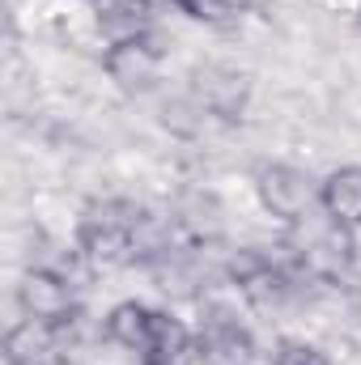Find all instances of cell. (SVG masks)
Segmentation results:
<instances>
[{
    "instance_id": "1",
    "label": "cell",
    "mask_w": 361,
    "mask_h": 365,
    "mask_svg": "<svg viewBox=\"0 0 361 365\" xmlns=\"http://www.w3.org/2000/svg\"><path fill=\"white\" fill-rule=\"evenodd\" d=\"M149 217L132 200H93L77 221V251L93 268H123V264H145L162 242L145 238Z\"/></svg>"
},
{
    "instance_id": "2",
    "label": "cell",
    "mask_w": 361,
    "mask_h": 365,
    "mask_svg": "<svg viewBox=\"0 0 361 365\" xmlns=\"http://www.w3.org/2000/svg\"><path fill=\"white\" fill-rule=\"evenodd\" d=\"M285 251H289L293 268L315 272V276H332L353 264V230L336 225L327 212H319V217L310 212L298 225H289Z\"/></svg>"
},
{
    "instance_id": "3",
    "label": "cell",
    "mask_w": 361,
    "mask_h": 365,
    "mask_svg": "<svg viewBox=\"0 0 361 365\" xmlns=\"http://www.w3.org/2000/svg\"><path fill=\"white\" fill-rule=\"evenodd\" d=\"M17 306L26 319L34 323H51V327H64V331H77L81 323V302L73 297V280L51 268H30L17 284Z\"/></svg>"
},
{
    "instance_id": "4",
    "label": "cell",
    "mask_w": 361,
    "mask_h": 365,
    "mask_svg": "<svg viewBox=\"0 0 361 365\" xmlns=\"http://www.w3.org/2000/svg\"><path fill=\"white\" fill-rule=\"evenodd\" d=\"M225 276H230L234 289H238L251 306H260V310L280 306V302L293 293V272H289V264L272 259V255L255 251V247L234 251V255L225 259Z\"/></svg>"
},
{
    "instance_id": "5",
    "label": "cell",
    "mask_w": 361,
    "mask_h": 365,
    "mask_svg": "<svg viewBox=\"0 0 361 365\" xmlns=\"http://www.w3.org/2000/svg\"><path fill=\"white\" fill-rule=\"evenodd\" d=\"M195 361L204 365H255L260 349L247 323H238V314L213 306L200 327H195Z\"/></svg>"
},
{
    "instance_id": "6",
    "label": "cell",
    "mask_w": 361,
    "mask_h": 365,
    "mask_svg": "<svg viewBox=\"0 0 361 365\" xmlns=\"http://www.w3.org/2000/svg\"><path fill=\"white\" fill-rule=\"evenodd\" d=\"M255 191H260V204L268 208L272 217H280L285 225H298L319 204V187L306 179L298 166H285V162L264 166L255 175Z\"/></svg>"
},
{
    "instance_id": "7",
    "label": "cell",
    "mask_w": 361,
    "mask_h": 365,
    "mask_svg": "<svg viewBox=\"0 0 361 365\" xmlns=\"http://www.w3.org/2000/svg\"><path fill=\"white\" fill-rule=\"evenodd\" d=\"M4 361L9 365H73V331L21 319L4 336Z\"/></svg>"
},
{
    "instance_id": "8",
    "label": "cell",
    "mask_w": 361,
    "mask_h": 365,
    "mask_svg": "<svg viewBox=\"0 0 361 365\" xmlns=\"http://www.w3.org/2000/svg\"><path fill=\"white\" fill-rule=\"evenodd\" d=\"M102 68L111 73V81H119V90H149L162 73V47L149 34L128 38V43H111L102 56Z\"/></svg>"
},
{
    "instance_id": "9",
    "label": "cell",
    "mask_w": 361,
    "mask_h": 365,
    "mask_svg": "<svg viewBox=\"0 0 361 365\" xmlns=\"http://www.w3.org/2000/svg\"><path fill=\"white\" fill-rule=\"evenodd\" d=\"M195 357V331H187V323L175 319L171 310H153L149 336L136 349L141 365H187Z\"/></svg>"
},
{
    "instance_id": "10",
    "label": "cell",
    "mask_w": 361,
    "mask_h": 365,
    "mask_svg": "<svg viewBox=\"0 0 361 365\" xmlns=\"http://www.w3.org/2000/svg\"><path fill=\"white\" fill-rule=\"evenodd\" d=\"M319 212L345 230H361V166H340L319 182Z\"/></svg>"
},
{
    "instance_id": "11",
    "label": "cell",
    "mask_w": 361,
    "mask_h": 365,
    "mask_svg": "<svg viewBox=\"0 0 361 365\" xmlns=\"http://www.w3.org/2000/svg\"><path fill=\"white\" fill-rule=\"evenodd\" d=\"M98 9V30L111 43H128V38H145L153 17H149V0H93Z\"/></svg>"
},
{
    "instance_id": "12",
    "label": "cell",
    "mask_w": 361,
    "mask_h": 365,
    "mask_svg": "<svg viewBox=\"0 0 361 365\" xmlns=\"http://www.w3.org/2000/svg\"><path fill=\"white\" fill-rule=\"evenodd\" d=\"M149 323H153V306H145V302H119L106 314V340L119 344V349H128V353H136L145 344V336H149Z\"/></svg>"
},
{
    "instance_id": "13",
    "label": "cell",
    "mask_w": 361,
    "mask_h": 365,
    "mask_svg": "<svg viewBox=\"0 0 361 365\" xmlns=\"http://www.w3.org/2000/svg\"><path fill=\"white\" fill-rule=\"evenodd\" d=\"M272 365H332L323 349L306 344V340H280L276 353H272Z\"/></svg>"
},
{
    "instance_id": "14",
    "label": "cell",
    "mask_w": 361,
    "mask_h": 365,
    "mask_svg": "<svg viewBox=\"0 0 361 365\" xmlns=\"http://www.w3.org/2000/svg\"><path fill=\"white\" fill-rule=\"evenodd\" d=\"M183 13H187V17H195V21L221 26V21H230L238 9H234V0H187V4H183Z\"/></svg>"
},
{
    "instance_id": "15",
    "label": "cell",
    "mask_w": 361,
    "mask_h": 365,
    "mask_svg": "<svg viewBox=\"0 0 361 365\" xmlns=\"http://www.w3.org/2000/svg\"><path fill=\"white\" fill-rule=\"evenodd\" d=\"M171 4H179V9H183V4H187V0H171Z\"/></svg>"
}]
</instances>
